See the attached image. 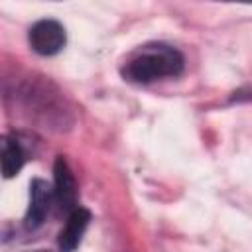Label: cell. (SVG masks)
Here are the masks:
<instances>
[{
  "label": "cell",
  "mask_w": 252,
  "mask_h": 252,
  "mask_svg": "<svg viewBox=\"0 0 252 252\" xmlns=\"http://www.w3.org/2000/svg\"><path fill=\"white\" fill-rule=\"evenodd\" d=\"M183 71V55L163 43L140 47L122 67V77L130 83H152L163 77H177Z\"/></svg>",
  "instance_id": "6da1fadb"
},
{
  "label": "cell",
  "mask_w": 252,
  "mask_h": 252,
  "mask_svg": "<svg viewBox=\"0 0 252 252\" xmlns=\"http://www.w3.org/2000/svg\"><path fill=\"white\" fill-rule=\"evenodd\" d=\"M30 45L39 55H55L65 45V28L55 20H39L30 30Z\"/></svg>",
  "instance_id": "7a4b0ae2"
},
{
  "label": "cell",
  "mask_w": 252,
  "mask_h": 252,
  "mask_svg": "<svg viewBox=\"0 0 252 252\" xmlns=\"http://www.w3.org/2000/svg\"><path fill=\"white\" fill-rule=\"evenodd\" d=\"M30 189L32 191H30V207H28V215H26V226L37 228L45 220V217L51 209V203L55 199V191L43 179H33Z\"/></svg>",
  "instance_id": "3957f363"
},
{
  "label": "cell",
  "mask_w": 252,
  "mask_h": 252,
  "mask_svg": "<svg viewBox=\"0 0 252 252\" xmlns=\"http://www.w3.org/2000/svg\"><path fill=\"white\" fill-rule=\"evenodd\" d=\"M53 177H55L53 191H55L57 205L61 207V211H69V213L75 211L79 207L77 205V183L63 158H57L55 167H53Z\"/></svg>",
  "instance_id": "277c9868"
},
{
  "label": "cell",
  "mask_w": 252,
  "mask_h": 252,
  "mask_svg": "<svg viewBox=\"0 0 252 252\" xmlns=\"http://www.w3.org/2000/svg\"><path fill=\"white\" fill-rule=\"evenodd\" d=\"M89 220H91V213L83 207H77L75 211L69 213L67 222L61 228L59 240H57L61 252H73L79 246V242H81V238L89 226Z\"/></svg>",
  "instance_id": "5b68a950"
},
{
  "label": "cell",
  "mask_w": 252,
  "mask_h": 252,
  "mask_svg": "<svg viewBox=\"0 0 252 252\" xmlns=\"http://www.w3.org/2000/svg\"><path fill=\"white\" fill-rule=\"evenodd\" d=\"M24 165V152L12 138H2V173L6 179L14 177Z\"/></svg>",
  "instance_id": "8992f818"
},
{
  "label": "cell",
  "mask_w": 252,
  "mask_h": 252,
  "mask_svg": "<svg viewBox=\"0 0 252 252\" xmlns=\"http://www.w3.org/2000/svg\"><path fill=\"white\" fill-rule=\"evenodd\" d=\"M248 98H252V89H250V91H248Z\"/></svg>",
  "instance_id": "52a82bcc"
}]
</instances>
